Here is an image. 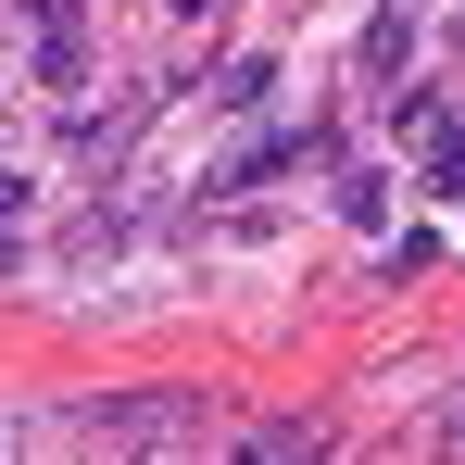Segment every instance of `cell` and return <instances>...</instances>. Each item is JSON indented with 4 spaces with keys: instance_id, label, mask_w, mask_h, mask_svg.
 Wrapping results in <instances>:
<instances>
[{
    "instance_id": "obj_4",
    "label": "cell",
    "mask_w": 465,
    "mask_h": 465,
    "mask_svg": "<svg viewBox=\"0 0 465 465\" xmlns=\"http://www.w3.org/2000/svg\"><path fill=\"white\" fill-rule=\"evenodd\" d=\"M176 13H227V0H176Z\"/></svg>"
},
{
    "instance_id": "obj_5",
    "label": "cell",
    "mask_w": 465,
    "mask_h": 465,
    "mask_svg": "<svg viewBox=\"0 0 465 465\" xmlns=\"http://www.w3.org/2000/svg\"><path fill=\"white\" fill-rule=\"evenodd\" d=\"M0 465H13V415H0Z\"/></svg>"
},
{
    "instance_id": "obj_1",
    "label": "cell",
    "mask_w": 465,
    "mask_h": 465,
    "mask_svg": "<svg viewBox=\"0 0 465 465\" xmlns=\"http://www.w3.org/2000/svg\"><path fill=\"white\" fill-rule=\"evenodd\" d=\"M25 25H38V76L76 88V0H25Z\"/></svg>"
},
{
    "instance_id": "obj_2",
    "label": "cell",
    "mask_w": 465,
    "mask_h": 465,
    "mask_svg": "<svg viewBox=\"0 0 465 465\" xmlns=\"http://www.w3.org/2000/svg\"><path fill=\"white\" fill-rule=\"evenodd\" d=\"M227 465H327V440H314L302 415H277V428H252V440H239Z\"/></svg>"
},
{
    "instance_id": "obj_3",
    "label": "cell",
    "mask_w": 465,
    "mask_h": 465,
    "mask_svg": "<svg viewBox=\"0 0 465 465\" xmlns=\"http://www.w3.org/2000/svg\"><path fill=\"white\" fill-rule=\"evenodd\" d=\"M13 214H25V176H0V227H13Z\"/></svg>"
}]
</instances>
